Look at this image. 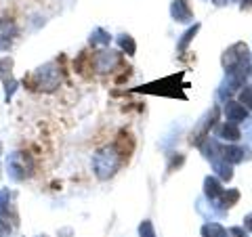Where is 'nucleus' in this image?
<instances>
[{
  "instance_id": "14",
  "label": "nucleus",
  "mask_w": 252,
  "mask_h": 237,
  "mask_svg": "<svg viewBox=\"0 0 252 237\" xmlns=\"http://www.w3.org/2000/svg\"><path fill=\"white\" fill-rule=\"evenodd\" d=\"M198 30H200V26H193L191 30H187V31H185V34H183L185 38H183V40H181V44H179V49H181V51L185 49V46H187V42H189V40H191V38L195 36V31H198Z\"/></svg>"
},
{
  "instance_id": "15",
  "label": "nucleus",
  "mask_w": 252,
  "mask_h": 237,
  "mask_svg": "<svg viewBox=\"0 0 252 237\" xmlns=\"http://www.w3.org/2000/svg\"><path fill=\"white\" fill-rule=\"evenodd\" d=\"M240 99H242L244 107H250V109H252V89H244Z\"/></svg>"
},
{
  "instance_id": "10",
  "label": "nucleus",
  "mask_w": 252,
  "mask_h": 237,
  "mask_svg": "<svg viewBox=\"0 0 252 237\" xmlns=\"http://www.w3.org/2000/svg\"><path fill=\"white\" fill-rule=\"evenodd\" d=\"M172 15H175L177 21H189V19H191V11H189V6L183 4V2H175V4H172Z\"/></svg>"
},
{
  "instance_id": "4",
  "label": "nucleus",
  "mask_w": 252,
  "mask_h": 237,
  "mask_svg": "<svg viewBox=\"0 0 252 237\" xmlns=\"http://www.w3.org/2000/svg\"><path fill=\"white\" fill-rule=\"evenodd\" d=\"M17 36V26L11 19H0V51H6Z\"/></svg>"
},
{
  "instance_id": "11",
  "label": "nucleus",
  "mask_w": 252,
  "mask_h": 237,
  "mask_svg": "<svg viewBox=\"0 0 252 237\" xmlns=\"http://www.w3.org/2000/svg\"><path fill=\"white\" fill-rule=\"evenodd\" d=\"M240 200V193L238 191H235V189H231V191H227V193H223V204H225V206L227 208H229V206H233V204L235 202H238Z\"/></svg>"
},
{
  "instance_id": "6",
  "label": "nucleus",
  "mask_w": 252,
  "mask_h": 237,
  "mask_svg": "<svg viewBox=\"0 0 252 237\" xmlns=\"http://www.w3.org/2000/svg\"><path fill=\"white\" fill-rule=\"evenodd\" d=\"M116 63H118V55H114L112 51H103L94 57V67H97L99 72H107V69H112Z\"/></svg>"
},
{
  "instance_id": "13",
  "label": "nucleus",
  "mask_w": 252,
  "mask_h": 237,
  "mask_svg": "<svg viewBox=\"0 0 252 237\" xmlns=\"http://www.w3.org/2000/svg\"><path fill=\"white\" fill-rule=\"evenodd\" d=\"M204 235H206V237H217V235H223V229H220L219 225L212 223V225H206V227H204Z\"/></svg>"
},
{
  "instance_id": "3",
  "label": "nucleus",
  "mask_w": 252,
  "mask_h": 237,
  "mask_svg": "<svg viewBox=\"0 0 252 237\" xmlns=\"http://www.w3.org/2000/svg\"><path fill=\"white\" fill-rule=\"evenodd\" d=\"M34 78H36V86H40L42 90H53L55 86H59V69L53 63L40 67Z\"/></svg>"
},
{
  "instance_id": "7",
  "label": "nucleus",
  "mask_w": 252,
  "mask_h": 237,
  "mask_svg": "<svg viewBox=\"0 0 252 237\" xmlns=\"http://www.w3.org/2000/svg\"><path fill=\"white\" fill-rule=\"evenodd\" d=\"M217 134H219L220 139H227V141H238L242 137V132L235 128V124H229V122H225L223 126H219Z\"/></svg>"
},
{
  "instance_id": "9",
  "label": "nucleus",
  "mask_w": 252,
  "mask_h": 237,
  "mask_svg": "<svg viewBox=\"0 0 252 237\" xmlns=\"http://www.w3.org/2000/svg\"><path fill=\"white\" fill-rule=\"evenodd\" d=\"M204 189H206V195H208V197H219V195H223V187H220V183H219L215 177H208L206 180H204Z\"/></svg>"
},
{
  "instance_id": "5",
  "label": "nucleus",
  "mask_w": 252,
  "mask_h": 237,
  "mask_svg": "<svg viewBox=\"0 0 252 237\" xmlns=\"http://www.w3.org/2000/svg\"><path fill=\"white\" fill-rule=\"evenodd\" d=\"M225 116H227V120H229V124H238V122L246 120L248 112H246V107L244 105L235 103V101H229V103L225 105Z\"/></svg>"
},
{
  "instance_id": "2",
  "label": "nucleus",
  "mask_w": 252,
  "mask_h": 237,
  "mask_svg": "<svg viewBox=\"0 0 252 237\" xmlns=\"http://www.w3.org/2000/svg\"><path fill=\"white\" fill-rule=\"evenodd\" d=\"M248 61V49L246 44H233L229 51L223 55V65L229 69V72H235V69H242V65Z\"/></svg>"
},
{
  "instance_id": "1",
  "label": "nucleus",
  "mask_w": 252,
  "mask_h": 237,
  "mask_svg": "<svg viewBox=\"0 0 252 237\" xmlns=\"http://www.w3.org/2000/svg\"><path fill=\"white\" fill-rule=\"evenodd\" d=\"M118 164H120V155L116 153V149H101L94 155V170L99 178H109L116 172Z\"/></svg>"
},
{
  "instance_id": "12",
  "label": "nucleus",
  "mask_w": 252,
  "mask_h": 237,
  "mask_svg": "<svg viewBox=\"0 0 252 237\" xmlns=\"http://www.w3.org/2000/svg\"><path fill=\"white\" fill-rule=\"evenodd\" d=\"M120 46L124 51H128V55H135V40L130 36H122L120 38Z\"/></svg>"
},
{
  "instance_id": "16",
  "label": "nucleus",
  "mask_w": 252,
  "mask_h": 237,
  "mask_svg": "<svg viewBox=\"0 0 252 237\" xmlns=\"http://www.w3.org/2000/svg\"><path fill=\"white\" fill-rule=\"evenodd\" d=\"M246 227L252 231V214H248V216H246Z\"/></svg>"
},
{
  "instance_id": "8",
  "label": "nucleus",
  "mask_w": 252,
  "mask_h": 237,
  "mask_svg": "<svg viewBox=\"0 0 252 237\" xmlns=\"http://www.w3.org/2000/svg\"><path fill=\"white\" fill-rule=\"evenodd\" d=\"M244 149L240 147H225L223 149V160L225 162H229V164H235V162H242L244 160Z\"/></svg>"
}]
</instances>
